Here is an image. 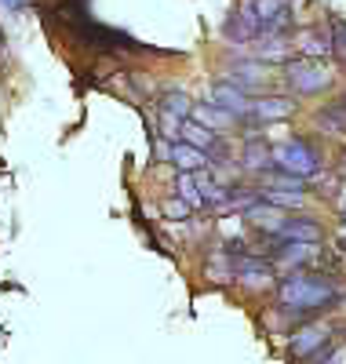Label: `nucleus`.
<instances>
[{
    "mask_svg": "<svg viewBox=\"0 0 346 364\" xmlns=\"http://www.w3.org/2000/svg\"><path fill=\"white\" fill-rule=\"evenodd\" d=\"M339 299H342V288H335L328 277H318V273H292V277L281 281V306L295 317L328 310Z\"/></svg>",
    "mask_w": 346,
    "mask_h": 364,
    "instance_id": "f257e3e1",
    "label": "nucleus"
},
{
    "mask_svg": "<svg viewBox=\"0 0 346 364\" xmlns=\"http://www.w3.org/2000/svg\"><path fill=\"white\" fill-rule=\"evenodd\" d=\"M270 161L277 164L281 175H292V178H299V182H306L310 175H318V171H321L318 149H313L306 139H288L285 146L270 149Z\"/></svg>",
    "mask_w": 346,
    "mask_h": 364,
    "instance_id": "f03ea898",
    "label": "nucleus"
},
{
    "mask_svg": "<svg viewBox=\"0 0 346 364\" xmlns=\"http://www.w3.org/2000/svg\"><path fill=\"white\" fill-rule=\"evenodd\" d=\"M73 33H77L88 48H99V51H135V48H139L135 37L120 33V29H110V26H99V22H91V18L77 22Z\"/></svg>",
    "mask_w": 346,
    "mask_h": 364,
    "instance_id": "7ed1b4c3",
    "label": "nucleus"
},
{
    "mask_svg": "<svg viewBox=\"0 0 346 364\" xmlns=\"http://www.w3.org/2000/svg\"><path fill=\"white\" fill-rule=\"evenodd\" d=\"M285 80H288V87L295 91V95H313V91H321L328 84V70L310 63V58H303V63H288Z\"/></svg>",
    "mask_w": 346,
    "mask_h": 364,
    "instance_id": "20e7f679",
    "label": "nucleus"
},
{
    "mask_svg": "<svg viewBox=\"0 0 346 364\" xmlns=\"http://www.w3.org/2000/svg\"><path fill=\"white\" fill-rule=\"evenodd\" d=\"M251 15H256V26H259V33L266 37H277V33H285L288 29V0H256V4H248Z\"/></svg>",
    "mask_w": 346,
    "mask_h": 364,
    "instance_id": "39448f33",
    "label": "nucleus"
},
{
    "mask_svg": "<svg viewBox=\"0 0 346 364\" xmlns=\"http://www.w3.org/2000/svg\"><path fill=\"white\" fill-rule=\"evenodd\" d=\"M211 106H219V109H226L234 120H248L251 117V102H248V91H241V87H234V84H215L211 87Z\"/></svg>",
    "mask_w": 346,
    "mask_h": 364,
    "instance_id": "423d86ee",
    "label": "nucleus"
},
{
    "mask_svg": "<svg viewBox=\"0 0 346 364\" xmlns=\"http://www.w3.org/2000/svg\"><path fill=\"white\" fill-rule=\"evenodd\" d=\"M325 346H328V328H321V324H310V328L295 331V339H292L295 357H318Z\"/></svg>",
    "mask_w": 346,
    "mask_h": 364,
    "instance_id": "0eeeda50",
    "label": "nucleus"
},
{
    "mask_svg": "<svg viewBox=\"0 0 346 364\" xmlns=\"http://www.w3.org/2000/svg\"><path fill=\"white\" fill-rule=\"evenodd\" d=\"M281 240H288V245H318L321 240V226L318 223H310V219H292L277 230Z\"/></svg>",
    "mask_w": 346,
    "mask_h": 364,
    "instance_id": "6e6552de",
    "label": "nucleus"
},
{
    "mask_svg": "<svg viewBox=\"0 0 346 364\" xmlns=\"http://www.w3.org/2000/svg\"><path fill=\"white\" fill-rule=\"evenodd\" d=\"M266 66L263 63H237V66H230V84L234 87H241V91H256L259 84H266Z\"/></svg>",
    "mask_w": 346,
    "mask_h": 364,
    "instance_id": "1a4fd4ad",
    "label": "nucleus"
},
{
    "mask_svg": "<svg viewBox=\"0 0 346 364\" xmlns=\"http://www.w3.org/2000/svg\"><path fill=\"white\" fill-rule=\"evenodd\" d=\"M168 161H175L182 175H194V171H201V168L208 164V157L201 154V149L186 146V142H172V146H168Z\"/></svg>",
    "mask_w": 346,
    "mask_h": 364,
    "instance_id": "9d476101",
    "label": "nucleus"
},
{
    "mask_svg": "<svg viewBox=\"0 0 346 364\" xmlns=\"http://www.w3.org/2000/svg\"><path fill=\"white\" fill-rule=\"evenodd\" d=\"M157 106H161V117L168 120V124H186V120H190V109H194L182 91H164Z\"/></svg>",
    "mask_w": 346,
    "mask_h": 364,
    "instance_id": "9b49d317",
    "label": "nucleus"
},
{
    "mask_svg": "<svg viewBox=\"0 0 346 364\" xmlns=\"http://www.w3.org/2000/svg\"><path fill=\"white\" fill-rule=\"evenodd\" d=\"M273 161H270V146H266V139H259V135H251L248 142H244V154H241V168H248V171H266Z\"/></svg>",
    "mask_w": 346,
    "mask_h": 364,
    "instance_id": "f8f14e48",
    "label": "nucleus"
},
{
    "mask_svg": "<svg viewBox=\"0 0 346 364\" xmlns=\"http://www.w3.org/2000/svg\"><path fill=\"white\" fill-rule=\"evenodd\" d=\"M190 120H194V124H201V128H208V132H215V128H226V124H234V117H230L226 109L211 106V102H204V106H194V109H190Z\"/></svg>",
    "mask_w": 346,
    "mask_h": 364,
    "instance_id": "ddd939ff",
    "label": "nucleus"
},
{
    "mask_svg": "<svg viewBox=\"0 0 346 364\" xmlns=\"http://www.w3.org/2000/svg\"><path fill=\"white\" fill-rule=\"evenodd\" d=\"M292 109H295L292 99H263V102H251V117H256V120H285V117H292ZM251 117H248V120H251Z\"/></svg>",
    "mask_w": 346,
    "mask_h": 364,
    "instance_id": "4468645a",
    "label": "nucleus"
},
{
    "mask_svg": "<svg viewBox=\"0 0 346 364\" xmlns=\"http://www.w3.org/2000/svg\"><path fill=\"white\" fill-rule=\"evenodd\" d=\"M244 215L251 219V223H256V226H263V230H281V226H285V219H281V211L277 208H270V204H263V200H256V204H248L244 208Z\"/></svg>",
    "mask_w": 346,
    "mask_h": 364,
    "instance_id": "2eb2a0df",
    "label": "nucleus"
},
{
    "mask_svg": "<svg viewBox=\"0 0 346 364\" xmlns=\"http://www.w3.org/2000/svg\"><path fill=\"white\" fill-rule=\"evenodd\" d=\"M234 273L237 277H273V262H266V259H251V255H241V259H234Z\"/></svg>",
    "mask_w": 346,
    "mask_h": 364,
    "instance_id": "dca6fc26",
    "label": "nucleus"
},
{
    "mask_svg": "<svg viewBox=\"0 0 346 364\" xmlns=\"http://www.w3.org/2000/svg\"><path fill=\"white\" fill-rule=\"evenodd\" d=\"M299 51L313 63L318 55H332V41H328V33H321V29H310V33H303V41H299Z\"/></svg>",
    "mask_w": 346,
    "mask_h": 364,
    "instance_id": "f3484780",
    "label": "nucleus"
},
{
    "mask_svg": "<svg viewBox=\"0 0 346 364\" xmlns=\"http://www.w3.org/2000/svg\"><path fill=\"white\" fill-rule=\"evenodd\" d=\"M318 120H321V128H325V132H335V135H339V132H346V99H342V102H335V106H328Z\"/></svg>",
    "mask_w": 346,
    "mask_h": 364,
    "instance_id": "a211bd4d",
    "label": "nucleus"
},
{
    "mask_svg": "<svg viewBox=\"0 0 346 364\" xmlns=\"http://www.w3.org/2000/svg\"><path fill=\"white\" fill-rule=\"evenodd\" d=\"M273 255L288 266H303L310 259V245H281V248H273Z\"/></svg>",
    "mask_w": 346,
    "mask_h": 364,
    "instance_id": "6ab92c4d",
    "label": "nucleus"
},
{
    "mask_svg": "<svg viewBox=\"0 0 346 364\" xmlns=\"http://www.w3.org/2000/svg\"><path fill=\"white\" fill-rule=\"evenodd\" d=\"M259 200L281 211V208H299V204H303V193H277V190H263V193H259Z\"/></svg>",
    "mask_w": 346,
    "mask_h": 364,
    "instance_id": "aec40b11",
    "label": "nucleus"
},
{
    "mask_svg": "<svg viewBox=\"0 0 346 364\" xmlns=\"http://www.w3.org/2000/svg\"><path fill=\"white\" fill-rule=\"evenodd\" d=\"M179 193H182V204L186 208H201V193L194 186V175H179Z\"/></svg>",
    "mask_w": 346,
    "mask_h": 364,
    "instance_id": "412c9836",
    "label": "nucleus"
},
{
    "mask_svg": "<svg viewBox=\"0 0 346 364\" xmlns=\"http://www.w3.org/2000/svg\"><path fill=\"white\" fill-rule=\"evenodd\" d=\"M328 41H332V51H339V55L346 58V22H342V18H332V33H328Z\"/></svg>",
    "mask_w": 346,
    "mask_h": 364,
    "instance_id": "4be33fe9",
    "label": "nucleus"
},
{
    "mask_svg": "<svg viewBox=\"0 0 346 364\" xmlns=\"http://www.w3.org/2000/svg\"><path fill=\"white\" fill-rule=\"evenodd\" d=\"M164 215H168V219H186V215H190V208H186L182 200H175V197H172V200L164 204Z\"/></svg>",
    "mask_w": 346,
    "mask_h": 364,
    "instance_id": "5701e85b",
    "label": "nucleus"
},
{
    "mask_svg": "<svg viewBox=\"0 0 346 364\" xmlns=\"http://www.w3.org/2000/svg\"><path fill=\"white\" fill-rule=\"evenodd\" d=\"M321 364H346V350H332L328 357H321Z\"/></svg>",
    "mask_w": 346,
    "mask_h": 364,
    "instance_id": "b1692460",
    "label": "nucleus"
},
{
    "mask_svg": "<svg viewBox=\"0 0 346 364\" xmlns=\"http://www.w3.org/2000/svg\"><path fill=\"white\" fill-rule=\"evenodd\" d=\"M0 4H4L8 11H19V8H22V0H0Z\"/></svg>",
    "mask_w": 346,
    "mask_h": 364,
    "instance_id": "393cba45",
    "label": "nucleus"
},
{
    "mask_svg": "<svg viewBox=\"0 0 346 364\" xmlns=\"http://www.w3.org/2000/svg\"><path fill=\"white\" fill-rule=\"evenodd\" d=\"M342 252H346V237H342Z\"/></svg>",
    "mask_w": 346,
    "mask_h": 364,
    "instance_id": "a878e982",
    "label": "nucleus"
}]
</instances>
